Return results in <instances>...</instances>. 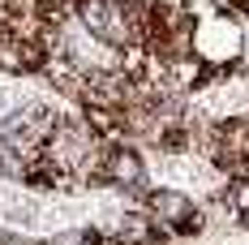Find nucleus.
I'll use <instances>...</instances> for the list:
<instances>
[{"instance_id":"obj_1","label":"nucleus","mask_w":249,"mask_h":245,"mask_svg":"<svg viewBox=\"0 0 249 245\" xmlns=\"http://www.w3.org/2000/svg\"><path fill=\"white\" fill-rule=\"evenodd\" d=\"M142 155L129 147V142H116V147L103 151V185H116V189H133V185H142Z\"/></svg>"}]
</instances>
